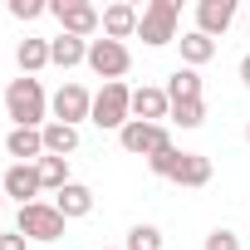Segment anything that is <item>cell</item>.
<instances>
[{
	"label": "cell",
	"mask_w": 250,
	"mask_h": 250,
	"mask_svg": "<svg viewBox=\"0 0 250 250\" xmlns=\"http://www.w3.org/2000/svg\"><path fill=\"white\" fill-rule=\"evenodd\" d=\"M240 83H245V88H250V54H245V59H240Z\"/></svg>",
	"instance_id": "83f0119b"
},
{
	"label": "cell",
	"mask_w": 250,
	"mask_h": 250,
	"mask_svg": "<svg viewBox=\"0 0 250 250\" xmlns=\"http://www.w3.org/2000/svg\"><path fill=\"white\" fill-rule=\"evenodd\" d=\"M44 10H49V5H40V0H10V15H15L20 25H25V20H40Z\"/></svg>",
	"instance_id": "484cf974"
},
{
	"label": "cell",
	"mask_w": 250,
	"mask_h": 250,
	"mask_svg": "<svg viewBox=\"0 0 250 250\" xmlns=\"http://www.w3.org/2000/svg\"><path fill=\"white\" fill-rule=\"evenodd\" d=\"M49 113H54V123H69V128H79V123L93 113V93H88L83 83H59L54 98H49Z\"/></svg>",
	"instance_id": "52a82bcc"
},
{
	"label": "cell",
	"mask_w": 250,
	"mask_h": 250,
	"mask_svg": "<svg viewBox=\"0 0 250 250\" xmlns=\"http://www.w3.org/2000/svg\"><path fill=\"white\" fill-rule=\"evenodd\" d=\"M211 157H201V152H182V162H177V172L167 177V182H177V187H206L211 182Z\"/></svg>",
	"instance_id": "9a60e30c"
},
{
	"label": "cell",
	"mask_w": 250,
	"mask_h": 250,
	"mask_svg": "<svg viewBox=\"0 0 250 250\" xmlns=\"http://www.w3.org/2000/svg\"><path fill=\"white\" fill-rule=\"evenodd\" d=\"M0 250H25V235L20 230H0Z\"/></svg>",
	"instance_id": "4316f807"
},
{
	"label": "cell",
	"mask_w": 250,
	"mask_h": 250,
	"mask_svg": "<svg viewBox=\"0 0 250 250\" xmlns=\"http://www.w3.org/2000/svg\"><path fill=\"white\" fill-rule=\"evenodd\" d=\"M5 113L15 118V128H44L49 123V93L40 88V79L20 74L5 83Z\"/></svg>",
	"instance_id": "6da1fadb"
},
{
	"label": "cell",
	"mask_w": 250,
	"mask_h": 250,
	"mask_svg": "<svg viewBox=\"0 0 250 250\" xmlns=\"http://www.w3.org/2000/svg\"><path fill=\"white\" fill-rule=\"evenodd\" d=\"M177 20H182V5L177 0H147L143 5V20H138V35L143 44H172L177 40Z\"/></svg>",
	"instance_id": "3957f363"
},
{
	"label": "cell",
	"mask_w": 250,
	"mask_h": 250,
	"mask_svg": "<svg viewBox=\"0 0 250 250\" xmlns=\"http://www.w3.org/2000/svg\"><path fill=\"white\" fill-rule=\"evenodd\" d=\"M15 230L25 240H59L64 235V216L54 211V201H30V206H20Z\"/></svg>",
	"instance_id": "8992f818"
},
{
	"label": "cell",
	"mask_w": 250,
	"mask_h": 250,
	"mask_svg": "<svg viewBox=\"0 0 250 250\" xmlns=\"http://www.w3.org/2000/svg\"><path fill=\"white\" fill-rule=\"evenodd\" d=\"M35 172H40V187L44 191H64L69 187V157H40Z\"/></svg>",
	"instance_id": "ffe728a7"
},
{
	"label": "cell",
	"mask_w": 250,
	"mask_h": 250,
	"mask_svg": "<svg viewBox=\"0 0 250 250\" xmlns=\"http://www.w3.org/2000/svg\"><path fill=\"white\" fill-rule=\"evenodd\" d=\"M245 143H250V123H245Z\"/></svg>",
	"instance_id": "f546056e"
},
{
	"label": "cell",
	"mask_w": 250,
	"mask_h": 250,
	"mask_svg": "<svg viewBox=\"0 0 250 250\" xmlns=\"http://www.w3.org/2000/svg\"><path fill=\"white\" fill-rule=\"evenodd\" d=\"M0 211H5V191H0Z\"/></svg>",
	"instance_id": "f1b7e54d"
},
{
	"label": "cell",
	"mask_w": 250,
	"mask_h": 250,
	"mask_svg": "<svg viewBox=\"0 0 250 250\" xmlns=\"http://www.w3.org/2000/svg\"><path fill=\"white\" fill-rule=\"evenodd\" d=\"M15 64H20V74H40L49 64V40H20L15 44Z\"/></svg>",
	"instance_id": "d6986e66"
},
{
	"label": "cell",
	"mask_w": 250,
	"mask_h": 250,
	"mask_svg": "<svg viewBox=\"0 0 250 250\" xmlns=\"http://www.w3.org/2000/svg\"><path fill=\"white\" fill-rule=\"evenodd\" d=\"M177 162H182V152H177V147H162V152H152V157H147V167H152L157 177H172V172H177Z\"/></svg>",
	"instance_id": "cb8c5ba5"
},
{
	"label": "cell",
	"mask_w": 250,
	"mask_h": 250,
	"mask_svg": "<svg viewBox=\"0 0 250 250\" xmlns=\"http://www.w3.org/2000/svg\"><path fill=\"white\" fill-rule=\"evenodd\" d=\"M49 15L59 20V35H74V40H88L103 30V15L88 0H49Z\"/></svg>",
	"instance_id": "277c9868"
},
{
	"label": "cell",
	"mask_w": 250,
	"mask_h": 250,
	"mask_svg": "<svg viewBox=\"0 0 250 250\" xmlns=\"http://www.w3.org/2000/svg\"><path fill=\"white\" fill-rule=\"evenodd\" d=\"M167 98H172V103L201 98V74H196V69H177V74L167 79Z\"/></svg>",
	"instance_id": "44dd1931"
},
{
	"label": "cell",
	"mask_w": 250,
	"mask_h": 250,
	"mask_svg": "<svg viewBox=\"0 0 250 250\" xmlns=\"http://www.w3.org/2000/svg\"><path fill=\"white\" fill-rule=\"evenodd\" d=\"M88 123H98V128L108 133V128H128L133 123V88L128 83H103L98 93H93V113H88Z\"/></svg>",
	"instance_id": "7a4b0ae2"
},
{
	"label": "cell",
	"mask_w": 250,
	"mask_h": 250,
	"mask_svg": "<svg viewBox=\"0 0 250 250\" xmlns=\"http://www.w3.org/2000/svg\"><path fill=\"white\" fill-rule=\"evenodd\" d=\"M133 118H138V123H162V118H172L167 88H133Z\"/></svg>",
	"instance_id": "7c38bea8"
},
{
	"label": "cell",
	"mask_w": 250,
	"mask_h": 250,
	"mask_svg": "<svg viewBox=\"0 0 250 250\" xmlns=\"http://www.w3.org/2000/svg\"><path fill=\"white\" fill-rule=\"evenodd\" d=\"M103 83H123V74L133 69V54L128 44H118V40H88V59H83Z\"/></svg>",
	"instance_id": "5b68a950"
},
{
	"label": "cell",
	"mask_w": 250,
	"mask_h": 250,
	"mask_svg": "<svg viewBox=\"0 0 250 250\" xmlns=\"http://www.w3.org/2000/svg\"><path fill=\"white\" fill-rule=\"evenodd\" d=\"M206 250H240V235L226 230V226H216V230L206 235Z\"/></svg>",
	"instance_id": "d4e9b609"
},
{
	"label": "cell",
	"mask_w": 250,
	"mask_h": 250,
	"mask_svg": "<svg viewBox=\"0 0 250 250\" xmlns=\"http://www.w3.org/2000/svg\"><path fill=\"white\" fill-rule=\"evenodd\" d=\"M0 191L5 196H15L20 206H30V201H40V172H35V162H10L5 167V177H0Z\"/></svg>",
	"instance_id": "9c48e42d"
},
{
	"label": "cell",
	"mask_w": 250,
	"mask_h": 250,
	"mask_svg": "<svg viewBox=\"0 0 250 250\" xmlns=\"http://www.w3.org/2000/svg\"><path fill=\"white\" fill-rule=\"evenodd\" d=\"M83 59H88V40H74V35H54V40H49V64L74 69V64H83Z\"/></svg>",
	"instance_id": "e0dca14e"
},
{
	"label": "cell",
	"mask_w": 250,
	"mask_h": 250,
	"mask_svg": "<svg viewBox=\"0 0 250 250\" xmlns=\"http://www.w3.org/2000/svg\"><path fill=\"white\" fill-rule=\"evenodd\" d=\"M138 20H143V10H133L128 0H118V5H108L103 10V40H133L138 35Z\"/></svg>",
	"instance_id": "8fae6325"
},
{
	"label": "cell",
	"mask_w": 250,
	"mask_h": 250,
	"mask_svg": "<svg viewBox=\"0 0 250 250\" xmlns=\"http://www.w3.org/2000/svg\"><path fill=\"white\" fill-rule=\"evenodd\" d=\"M118 143L128 147L133 157H152V152L172 147V138H167V128H162V123H138V118H133L123 133H118Z\"/></svg>",
	"instance_id": "ba28073f"
},
{
	"label": "cell",
	"mask_w": 250,
	"mask_h": 250,
	"mask_svg": "<svg viewBox=\"0 0 250 250\" xmlns=\"http://www.w3.org/2000/svg\"><path fill=\"white\" fill-rule=\"evenodd\" d=\"M230 20H235V0H201V5H196V30H201L206 40L226 35Z\"/></svg>",
	"instance_id": "30bf717a"
},
{
	"label": "cell",
	"mask_w": 250,
	"mask_h": 250,
	"mask_svg": "<svg viewBox=\"0 0 250 250\" xmlns=\"http://www.w3.org/2000/svg\"><path fill=\"white\" fill-rule=\"evenodd\" d=\"M172 123H177V128H201V123H206V103H201V98L172 103Z\"/></svg>",
	"instance_id": "7402d4cb"
},
{
	"label": "cell",
	"mask_w": 250,
	"mask_h": 250,
	"mask_svg": "<svg viewBox=\"0 0 250 250\" xmlns=\"http://www.w3.org/2000/svg\"><path fill=\"white\" fill-rule=\"evenodd\" d=\"M123 250H162V230H157V226H133Z\"/></svg>",
	"instance_id": "603a6c76"
},
{
	"label": "cell",
	"mask_w": 250,
	"mask_h": 250,
	"mask_svg": "<svg viewBox=\"0 0 250 250\" xmlns=\"http://www.w3.org/2000/svg\"><path fill=\"white\" fill-rule=\"evenodd\" d=\"M40 133H44V157H69L79 147V128H69V123H54L49 118Z\"/></svg>",
	"instance_id": "2e32d148"
},
{
	"label": "cell",
	"mask_w": 250,
	"mask_h": 250,
	"mask_svg": "<svg viewBox=\"0 0 250 250\" xmlns=\"http://www.w3.org/2000/svg\"><path fill=\"white\" fill-rule=\"evenodd\" d=\"M54 211H59L64 221H83V216L93 211V191H88L83 182H69L64 191H54Z\"/></svg>",
	"instance_id": "5bb4252c"
},
{
	"label": "cell",
	"mask_w": 250,
	"mask_h": 250,
	"mask_svg": "<svg viewBox=\"0 0 250 250\" xmlns=\"http://www.w3.org/2000/svg\"><path fill=\"white\" fill-rule=\"evenodd\" d=\"M177 44H182V64H187V69H201V64H211V59H216V40H206L201 30L182 35Z\"/></svg>",
	"instance_id": "ac0fdd59"
},
{
	"label": "cell",
	"mask_w": 250,
	"mask_h": 250,
	"mask_svg": "<svg viewBox=\"0 0 250 250\" xmlns=\"http://www.w3.org/2000/svg\"><path fill=\"white\" fill-rule=\"evenodd\" d=\"M5 152L15 162H40L44 157V133L40 128H10L5 133Z\"/></svg>",
	"instance_id": "4fadbf2b"
},
{
	"label": "cell",
	"mask_w": 250,
	"mask_h": 250,
	"mask_svg": "<svg viewBox=\"0 0 250 250\" xmlns=\"http://www.w3.org/2000/svg\"><path fill=\"white\" fill-rule=\"evenodd\" d=\"M245 35H250V20H245Z\"/></svg>",
	"instance_id": "4dcf8cb0"
}]
</instances>
